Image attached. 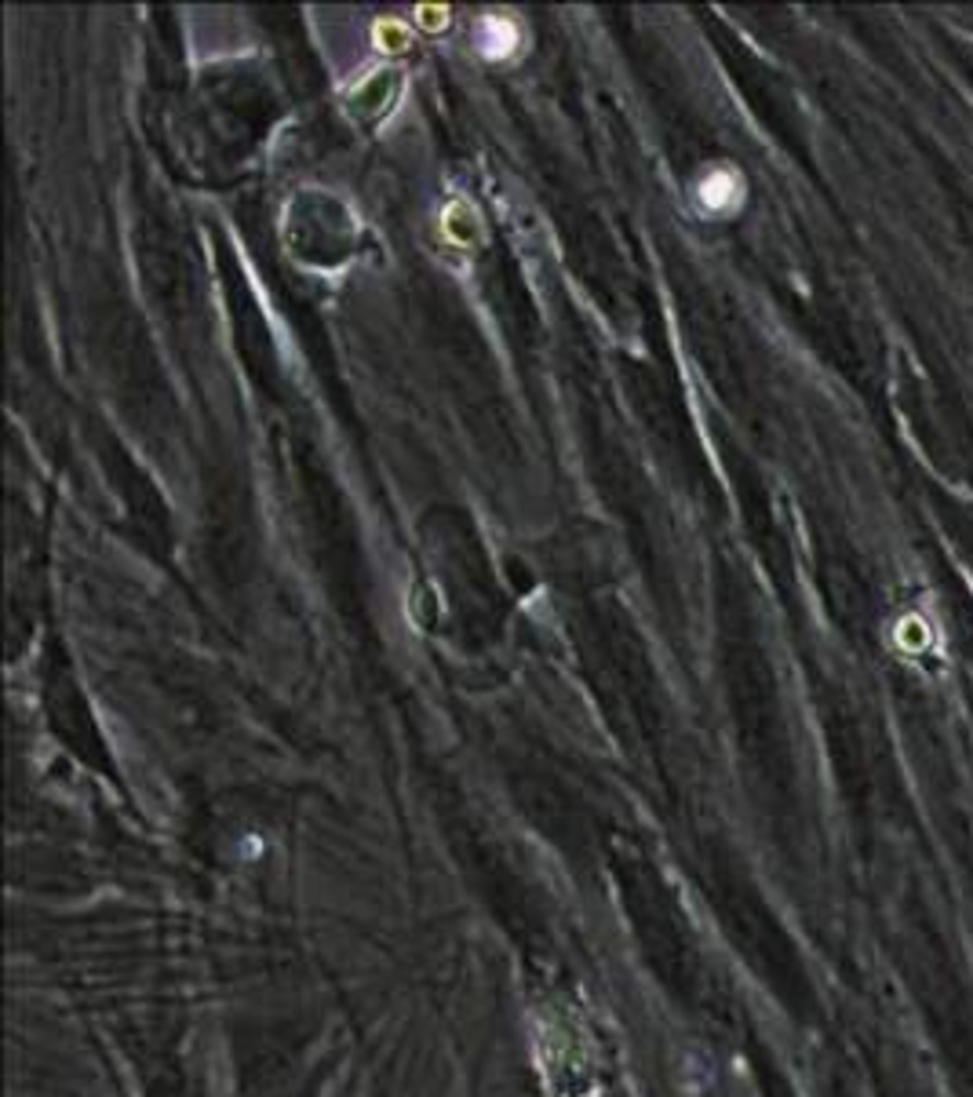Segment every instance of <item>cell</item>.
I'll return each mask as SVG.
<instances>
[{
    "instance_id": "cell-2",
    "label": "cell",
    "mask_w": 973,
    "mask_h": 1097,
    "mask_svg": "<svg viewBox=\"0 0 973 1097\" xmlns=\"http://www.w3.org/2000/svg\"><path fill=\"white\" fill-rule=\"evenodd\" d=\"M518 48V26L511 19H500V15H485L478 22V52L485 59H503Z\"/></svg>"
},
{
    "instance_id": "cell-1",
    "label": "cell",
    "mask_w": 973,
    "mask_h": 1097,
    "mask_svg": "<svg viewBox=\"0 0 973 1097\" xmlns=\"http://www.w3.org/2000/svg\"><path fill=\"white\" fill-rule=\"evenodd\" d=\"M696 201H701L704 212H732L743 201V182L732 168H712L704 171L701 187H696Z\"/></svg>"
}]
</instances>
